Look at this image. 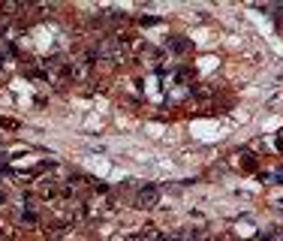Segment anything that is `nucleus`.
Returning a JSON list of instances; mask_svg holds the SVG:
<instances>
[{"mask_svg": "<svg viewBox=\"0 0 283 241\" xmlns=\"http://www.w3.org/2000/svg\"><path fill=\"white\" fill-rule=\"evenodd\" d=\"M172 45H175V48H172V51H175V54H181V51H184V48H190V45H187V42H184V39H172Z\"/></svg>", "mask_w": 283, "mask_h": 241, "instance_id": "2", "label": "nucleus"}, {"mask_svg": "<svg viewBox=\"0 0 283 241\" xmlns=\"http://www.w3.org/2000/svg\"><path fill=\"white\" fill-rule=\"evenodd\" d=\"M157 199H160V187H157V184H145V187L136 193V205H142V208L157 205Z\"/></svg>", "mask_w": 283, "mask_h": 241, "instance_id": "1", "label": "nucleus"}]
</instances>
